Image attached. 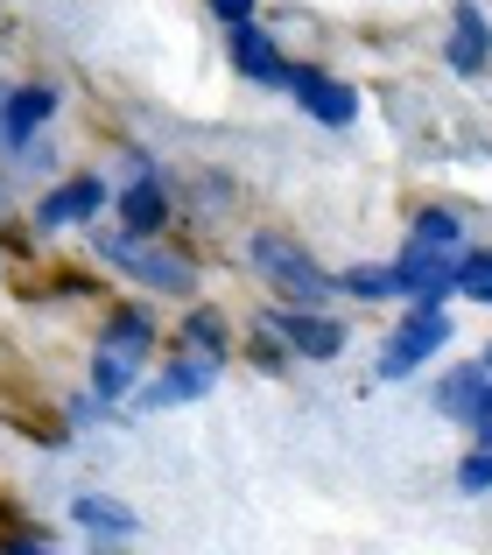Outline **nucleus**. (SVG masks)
<instances>
[{"label": "nucleus", "instance_id": "f257e3e1", "mask_svg": "<svg viewBox=\"0 0 492 555\" xmlns=\"http://www.w3.org/2000/svg\"><path fill=\"white\" fill-rule=\"evenodd\" d=\"M148 338H155L148 317H134V310L106 324V338H99V352H92V393L99 401H120V393L141 379V366H148Z\"/></svg>", "mask_w": 492, "mask_h": 555}, {"label": "nucleus", "instance_id": "f03ea898", "mask_svg": "<svg viewBox=\"0 0 492 555\" xmlns=\"http://www.w3.org/2000/svg\"><path fill=\"white\" fill-rule=\"evenodd\" d=\"M254 268L268 274V282L282 288L288 302H302V310H316V302H324L331 288H338V282H331V274L316 268L310 254H302L296 240H282V232H254Z\"/></svg>", "mask_w": 492, "mask_h": 555}, {"label": "nucleus", "instance_id": "7ed1b4c3", "mask_svg": "<svg viewBox=\"0 0 492 555\" xmlns=\"http://www.w3.org/2000/svg\"><path fill=\"white\" fill-rule=\"evenodd\" d=\"M451 345V317L443 310H409V324L394 331V338L380 345V379H409V373H423L429 366V352H443Z\"/></svg>", "mask_w": 492, "mask_h": 555}, {"label": "nucleus", "instance_id": "20e7f679", "mask_svg": "<svg viewBox=\"0 0 492 555\" xmlns=\"http://www.w3.org/2000/svg\"><path fill=\"white\" fill-rule=\"evenodd\" d=\"M99 246H106V260H120L141 288H155V296H191V260L183 254H163V246H141V240H99Z\"/></svg>", "mask_w": 492, "mask_h": 555}, {"label": "nucleus", "instance_id": "39448f33", "mask_svg": "<svg viewBox=\"0 0 492 555\" xmlns=\"http://www.w3.org/2000/svg\"><path fill=\"white\" fill-rule=\"evenodd\" d=\"M457 288V254H429V246H409L394 260V296H409L415 310H443V296Z\"/></svg>", "mask_w": 492, "mask_h": 555}, {"label": "nucleus", "instance_id": "423d86ee", "mask_svg": "<svg viewBox=\"0 0 492 555\" xmlns=\"http://www.w3.org/2000/svg\"><path fill=\"white\" fill-rule=\"evenodd\" d=\"M268 331L288 345V352H302V359H338L345 352V324L324 317V310H274Z\"/></svg>", "mask_w": 492, "mask_h": 555}, {"label": "nucleus", "instance_id": "0eeeda50", "mask_svg": "<svg viewBox=\"0 0 492 555\" xmlns=\"http://www.w3.org/2000/svg\"><path fill=\"white\" fill-rule=\"evenodd\" d=\"M443 56H451V70H457V78H479V70H485V56H492V22H485V8H479V0H457V14H451V42H443Z\"/></svg>", "mask_w": 492, "mask_h": 555}, {"label": "nucleus", "instance_id": "6e6552de", "mask_svg": "<svg viewBox=\"0 0 492 555\" xmlns=\"http://www.w3.org/2000/svg\"><path fill=\"white\" fill-rule=\"evenodd\" d=\"M288 92L302 99V113L310 120H324V127H352V113H359V92L345 78H331V70H296V85Z\"/></svg>", "mask_w": 492, "mask_h": 555}, {"label": "nucleus", "instance_id": "1a4fd4ad", "mask_svg": "<svg viewBox=\"0 0 492 555\" xmlns=\"http://www.w3.org/2000/svg\"><path fill=\"white\" fill-rule=\"evenodd\" d=\"M211 379H219V366H211V359L183 352L177 366H169V373L148 387V408H191V401H205V393H211Z\"/></svg>", "mask_w": 492, "mask_h": 555}, {"label": "nucleus", "instance_id": "9d476101", "mask_svg": "<svg viewBox=\"0 0 492 555\" xmlns=\"http://www.w3.org/2000/svg\"><path fill=\"white\" fill-rule=\"evenodd\" d=\"M99 204H106V183L99 177H70V183H56L50 197L36 204V218L42 225H78V218H92Z\"/></svg>", "mask_w": 492, "mask_h": 555}, {"label": "nucleus", "instance_id": "9b49d317", "mask_svg": "<svg viewBox=\"0 0 492 555\" xmlns=\"http://www.w3.org/2000/svg\"><path fill=\"white\" fill-rule=\"evenodd\" d=\"M233 64L246 70V78H260V85H282V92L296 85V70L282 64V50H274V42L260 36L254 22H246V28H233Z\"/></svg>", "mask_w": 492, "mask_h": 555}, {"label": "nucleus", "instance_id": "f8f14e48", "mask_svg": "<svg viewBox=\"0 0 492 555\" xmlns=\"http://www.w3.org/2000/svg\"><path fill=\"white\" fill-rule=\"evenodd\" d=\"M50 113H56V92H50V85H28V92H14L8 113H0V134H8V149H28V134H36Z\"/></svg>", "mask_w": 492, "mask_h": 555}, {"label": "nucleus", "instance_id": "ddd939ff", "mask_svg": "<svg viewBox=\"0 0 492 555\" xmlns=\"http://www.w3.org/2000/svg\"><path fill=\"white\" fill-rule=\"evenodd\" d=\"M70 514H78L85 534H113V542H134V534H141V514H134V506H113L106 492H85Z\"/></svg>", "mask_w": 492, "mask_h": 555}, {"label": "nucleus", "instance_id": "4468645a", "mask_svg": "<svg viewBox=\"0 0 492 555\" xmlns=\"http://www.w3.org/2000/svg\"><path fill=\"white\" fill-rule=\"evenodd\" d=\"M485 393H492L485 366H457V373L437 387V408H443V415H457V422H471V415L485 408Z\"/></svg>", "mask_w": 492, "mask_h": 555}, {"label": "nucleus", "instance_id": "2eb2a0df", "mask_svg": "<svg viewBox=\"0 0 492 555\" xmlns=\"http://www.w3.org/2000/svg\"><path fill=\"white\" fill-rule=\"evenodd\" d=\"M120 218H127V232H134V240H148V232H163V218H169V197H163V190H155L148 177H141V183L120 197Z\"/></svg>", "mask_w": 492, "mask_h": 555}, {"label": "nucleus", "instance_id": "dca6fc26", "mask_svg": "<svg viewBox=\"0 0 492 555\" xmlns=\"http://www.w3.org/2000/svg\"><path fill=\"white\" fill-rule=\"evenodd\" d=\"M457 296L492 302V246H479V254H457Z\"/></svg>", "mask_w": 492, "mask_h": 555}, {"label": "nucleus", "instance_id": "f3484780", "mask_svg": "<svg viewBox=\"0 0 492 555\" xmlns=\"http://www.w3.org/2000/svg\"><path fill=\"white\" fill-rule=\"evenodd\" d=\"M331 282H338L345 296H359V302H387L394 296V268H352V274H331Z\"/></svg>", "mask_w": 492, "mask_h": 555}, {"label": "nucleus", "instance_id": "a211bd4d", "mask_svg": "<svg viewBox=\"0 0 492 555\" xmlns=\"http://www.w3.org/2000/svg\"><path fill=\"white\" fill-rule=\"evenodd\" d=\"M409 246H429V254H457V218L451 211H423L415 218V240Z\"/></svg>", "mask_w": 492, "mask_h": 555}, {"label": "nucleus", "instance_id": "6ab92c4d", "mask_svg": "<svg viewBox=\"0 0 492 555\" xmlns=\"http://www.w3.org/2000/svg\"><path fill=\"white\" fill-rule=\"evenodd\" d=\"M191 352L197 359H211V366H219V352H225V324H219V317H191Z\"/></svg>", "mask_w": 492, "mask_h": 555}, {"label": "nucleus", "instance_id": "aec40b11", "mask_svg": "<svg viewBox=\"0 0 492 555\" xmlns=\"http://www.w3.org/2000/svg\"><path fill=\"white\" fill-rule=\"evenodd\" d=\"M457 492H492V450H471L457 464Z\"/></svg>", "mask_w": 492, "mask_h": 555}, {"label": "nucleus", "instance_id": "412c9836", "mask_svg": "<svg viewBox=\"0 0 492 555\" xmlns=\"http://www.w3.org/2000/svg\"><path fill=\"white\" fill-rule=\"evenodd\" d=\"M211 14H219L225 28H246L254 22V0H211Z\"/></svg>", "mask_w": 492, "mask_h": 555}, {"label": "nucleus", "instance_id": "4be33fe9", "mask_svg": "<svg viewBox=\"0 0 492 555\" xmlns=\"http://www.w3.org/2000/svg\"><path fill=\"white\" fill-rule=\"evenodd\" d=\"M471 436H479V450H492V393H485L479 415H471Z\"/></svg>", "mask_w": 492, "mask_h": 555}, {"label": "nucleus", "instance_id": "5701e85b", "mask_svg": "<svg viewBox=\"0 0 492 555\" xmlns=\"http://www.w3.org/2000/svg\"><path fill=\"white\" fill-rule=\"evenodd\" d=\"M8 555H56V548H50V542H14Z\"/></svg>", "mask_w": 492, "mask_h": 555}, {"label": "nucleus", "instance_id": "b1692460", "mask_svg": "<svg viewBox=\"0 0 492 555\" xmlns=\"http://www.w3.org/2000/svg\"><path fill=\"white\" fill-rule=\"evenodd\" d=\"M485 366H492V352H485Z\"/></svg>", "mask_w": 492, "mask_h": 555}]
</instances>
